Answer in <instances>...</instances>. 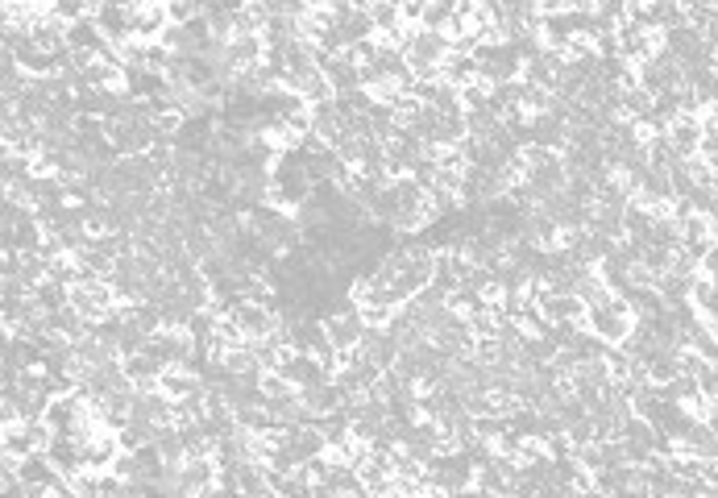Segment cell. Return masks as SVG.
I'll return each mask as SVG.
<instances>
[{"label":"cell","mask_w":718,"mask_h":498,"mask_svg":"<svg viewBox=\"0 0 718 498\" xmlns=\"http://www.w3.org/2000/svg\"><path fill=\"white\" fill-rule=\"evenodd\" d=\"M67 308L84 320V324H104L117 308V291L113 283H100V279H79L71 291H67Z\"/></svg>","instance_id":"1"},{"label":"cell","mask_w":718,"mask_h":498,"mask_svg":"<svg viewBox=\"0 0 718 498\" xmlns=\"http://www.w3.org/2000/svg\"><path fill=\"white\" fill-rule=\"evenodd\" d=\"M229 320L241 328L245 341H270L274 328H279V316H274L266 303H250V299H241L237 308L229 312Z\"/></svg>","instance_id":"2"},{"label":"cell","mask_w":718,"mask_h":498,"mask_svg":"<svg viewBox=\"0 0 718 498\" xmlns=\"http://www.w3.org/2000/svg\"><path fill=\"white\" fill-rule=\"evenodd\" d=\"M200 391H204V382H200V370H196V366H187V362L162 366V374H158V395H162V399L183 403V399L200 395Z\"/></svg>","instance_id":"3"},{"label":"cell","mask_w":718,"mask_h":498,"mask_svg":"<svg viewBox=\"0 0 718 498\" xmlns=\"http://www.w3.org/2000/svg\"><path fill=\"white\" fill-rule=\"evenodd\" d=\"M665 137H669V146H673V154L685 162V158H698V146H702V125H698V117H677L669 129H665Z\"/></svg>","instance_id":"4"},{"label":"cell","mask_w":718,"mask_h":498,"mask_svg":"<svg viewBox=\"0 0 718 498\" xmlns=\"http://www.w3.org/2000/svg\"><path fill=\"white\" fill-rule=\"evenodd\" d=\"M17 482H21V486H54V482H59V469L46 461V453L21 457V461H17Z\"/></svg>","instance_id":"5"},{"label":"cell","mask_w":718,"mask_h":498,"mask_svg":"<svg viewBox=\"0 0 718 498\" xmlns=\"http://www.w3.org/2000/svg\"><path fill=\"white\" fill-rule=\"evenodd\" d=\"M710 498H718V490H710Z\"/></svg>","instance_id":"6"}]
</instances>
